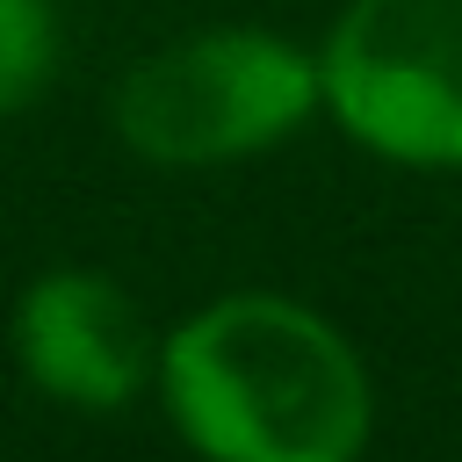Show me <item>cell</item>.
<instances>
[{
	"mask_svg": "<svg viewBox=\"0 0 462 462\" xmlns=\"http://www.w3.org/2000/svg\"><path fill=\"white\" fill-rule=\"evenodd\" d=\"M318 101V72L260 29H209L152 51L116 87V130L159 166H217L289 137Z\"/></svg>",
	"mask_w": 462,
	"mask_h": 462,
	"instance_id": "7a4b0ae2",
	"label": "cell"
},
{
	"mask_svg": "<svg viewBox=\"0 0 462 462\" xmlns=\"http://www.w3.org/2000/svg\"><path fill=\"white\" fill-rule=\"evenodd\" d=\"M14 346H22V368L36 375V390H51L79 411L130 404L152 368V332H144L137 303L108 274H87V267H58V274L29 282V296L14 310Z\"/></svg>",
	"mask_w": 462,
	"mask_h": 462,
	"instance_id": "277c9868",
	"label": "cell"
},
{
	"mask_svg": "<svg viewBox=\"0 0 462 462\" xmlns=\"http://www.w3.org/2000/svg\"><path fill=\"white\" fill-rule=\"evenodd\" d=\"M166 411L224 462H346L368 433V383L346 339L282 296H224L159 354Z\"/></svg>",
	"mask_w": 462,
	"mask_h": 462,
	"instance_id": "6da1fadb",
	"label": "cell"
},
{
	"mask_svg": "<svg viewBox=\"0 0 462 462\" xmlns=\"http://www.w3.org/2000/svg\"><path fill=\"white\" fill-rule=\"evenodd\" d=\"M58 65L51 0H0V116H14Z\"/></svg>",
	"mask_w": 462,
	"mask_h": 462,
	"instance_id": "5b68a950",
	"label": "cell"
},
{
	"mask_svg": "<svg viewBox=\"0 0 462 462\" xmlns=\"http://www.w3.org/2000/svg\"><path fill=\"white\" fill-rule=\"evenodd\" d=\"M318 94L383 159L462 166V0H354Z\"/></svg>",
	"mask_w": 462,
	"mask_h": 462,
	"instance_id": "3957f363",
	"label": "cell"
}]
</instances>
